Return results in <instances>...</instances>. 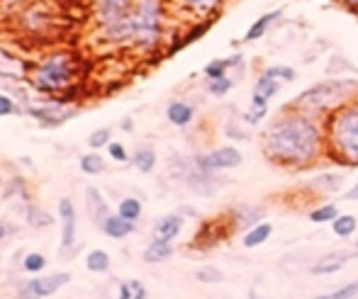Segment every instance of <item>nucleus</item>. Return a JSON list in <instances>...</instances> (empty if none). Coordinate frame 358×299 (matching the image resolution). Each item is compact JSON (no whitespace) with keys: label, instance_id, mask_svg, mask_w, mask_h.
Returning a JSON list of instances; mask_svg holds the SVG:
<instances>
[{"label":"nucleus","instance_id":"39448f33","mask_svg":"<svg viewBox=\"0 0 358 299\" xmlns=\"http://www.w3.org/2000/svg\"><path fill=\"white\" fill-rule=\"evenodd\" d=\"M164 3L161 0H134L127 15L129 22V44L144 52H151L161 44L164 37Z\"/></svg>","mask_w":358,"mask_h":299},{"label":"nucleus","instance_id":"79ce46f5","mask_svg":"<svg viewBox=\"0 0 358 299\" xmlns=\"http://www.w3.org/2000/svg\"><path fill=\"white\" fill-rule=\"evenodd\" d=\"M17 112H20L17 103H15L10 95L0 93V117H13V115H17Z\"/></svg>","mask_w":358,"mask_h":299},{"label":"nucleus","instance_id":"c85d7f7f","mask_svg":"<svg viewBox=\"0 0 358 299\" xmlns=\"http://www.w3.org/2000/svg\"><path fill=\"white\" fill-rule=\"evenodd\" d=\"M117 214L137 224V221L142 219V214H144L142 200H139V197H132V195H129V197H122V200H120V205H117Z\"/></svg>","mask_w":358,"mask_h":299},{"label":"nucleus","instance_id":"b1692460","mask_svg":"<svg viewBox=\"0 0 358 299\" xmlns=\"http://www.w3.org/2000/svg\"><path fill=\"white\" fill-rule=\"evenodd\" d=\"M24 221H27L29 229H49V226H54V214L49 210H44L42 205H34V202H29L27 210H24Z\"/></svg>","mask_w":358,"mask_h":299},{"label":"nucleus","instance_id":"473e14b6","mask_svg":"<svg viewBox=\"0 0 358 299\" xmlns=\"http://www.w3.org/2000/svg\"><path fill=\"white\" fill-rule=\"evenodd\" d=\"M341 182H344V175H339V173H322V175H317V178L312 180V185L320 187L322 192H339Z\"/></svg>","mask_w":358,"mask_h":299},{"label":"nucleus","instance_id":"a19ab883","mask_svg":"<svg viewBox=\"0 0 358 299\" xmlns=\"http://www.w3.org/2000/svg\"><path fill=\"white\" fill-rule=\"evenodd\" d=\"M266 117H268V108H256V105H251L249 112L241 115V119L249 122V124H259V122H264Z\"/></svg>","mask_w":358,"mask_h":299},{"label":"nucleus","instance_id":"c03bdc74","mask_svg":"<svg viewBox=\"0 0 358 299\" xmlns=\"http://www.w3.org/2000/svg\"><path fill=\"white\" fill-rule=\"evenodd\" d=\"M15 231H17V226L10 224V221H0V241L5 239V236H13Z\"/></svg>","mask_w":358,"mask_h":299},{"label":"nucleus","instance_id":"ddd939ff","mask_svg":"<svg viewBox=\"0 0 358 299\" xmlns=\"http://www.w3.org/2000/svg\"><path fill=\"white\" fill-rule=\"evenodd\" d=\"M227 219H229L234 231H239V229L246 231V229H251V226L266 221V210L264 207H254V205H236L227 212Z\"/></svg>","mask_w":358,"mask_h":299},{"label":"nucleus","instance_id":"bb28decb","mask_svg":"<svg viewBox=\"0 0 358 299\" xmlns=\"http://www.w3.org/2000/svg\"><path fill=\"white\" fill-rule=\"evenodd\" d=\"M117 299H149V290H146L142 280L129 277V280H122L117 285Z\"/></svg>","mask_w":358,"mask_h":299},{"label":"nucleus","instance_id":"a878e982","mask_svg":"<svg viewBox=\"0 0 358 299\" xmlns=\"http://www.w3.org/2000/svg\"><path fill=\"white\" fill-rule=\"evenodd\" d=\"M278 93H280V80H275L273 75L264 68L259 73V78H256V83H254V95H261V98H266L271 103V100H273Z\"/></svg>","mask_w":358,"mask_h":299},{"label":"nucleus","instance_id":"412c9836","mask_svg":"<svg viewBox=\"0 0 358 299\" xmlns=\"http://www.w3.org/2000/svg\"><path fill=\"white\" fill-rule=\"evenodd\" d=\"M129 163L134 166V168L139 170V173L149 175L156 170V163H159V156H156V149L151 144H139L137 149H134L132 159H129Z\"/></svg>","mask_w":358,"mask_h":299},{"label":"nucleus","instance_id":"f704fd0d","mask_svg":"<svg viewBox=\"0 0 358 299\" xmlns=\"http://www.w3.org/2000/svg\"><path fill=\"white\" fill-rule=\"evenodd\" d=\"M195 280L203 282V285H220V282L224 280V272L215 265H203L195 270Z\"/></svg>","mask_w":358,"mask_h":299},{"label":"nucleus","instance_id":"c9c22d12","mask_svg":"<svg viewBox=\"0 0 358 299\" xmlns=\"http://www.w3.org/2000/svg\"><path fill=\"white\" fill-rule=\"evenodd\" d=\"M180 3H183L188 10H193V13H200V15L213 13L215 15L217 8H222L227 0H180Z\"/></svg>","mask_w":358,"mask_h":299},{"label":"nucleus","instance_id":"49530a36","mask_svg":"<svg viewBox=\"0 0 358 299\" xmlns=\"http://www.w3.org/2000/svg\"><path fill=\"white\" fill-rule=\"evenodd\" d=\"M120 129H122L124 134H132V131H134V119L132 117H124L122 122H120Z\"/></svg>","mask_w":358,"mask_h":299},{"label":"nucleus","instance_id":"cd10ccee","mask_svg":"<svg viewBox=\"0 0 358 299\" xmlns=\"http://www.w3.org/2000/svg\"><path fill=\"white\" fill-rule=\"evenodd\" d=\"M49 265V261H47V256L44 253H39V251H29V253H24L22 256V263H20V270L24 272V275H42V270Z\"/></svg>","mask_w":358,"mask_h":299},{"label":"nucleus","instance_id":"0eeeda50","mask_svg":"<svg viewBox=\"0 0 358 299\" xmlns=\"http://www.w3.org/2000/svg\"><path fill=\"white\" fill-rule=\"evenodd\" d=\"M195 166H198L203 173H222V170H231L239 168L244 156H241L239 149L234 146H217V149L208 151V154H198L193 156Z\"/></svg>","mask_w":358,"mask_h":299},{"label":"nucleus","instance_id":"3c124183","mask_svg":"<svg viewBox=\"0 0 358 299\" xmlns=\"http://www.w3.org/2000/svg\"><path fill=\"white\" fill-rule=\"evenodd\" d=\"M356 246H358V243H356Z\"/></svg>","mask_w":358,"mask_h":299},{"label":"nucleus","instance_id":"9d476101","mask_svg":"<svg viewBox=\"0 0 358 299\" xmlns=\"http://www.w3.org/2000/svg\"><path fill=\"white\" fill-rule=\"evenodd\" d=\"M231 231H234V229H231L227 214L224 217H215V219L203 221V226H200L198 234H195V239H193V246L200 248V251H210L213 246L224 241Z\"/></svg>","mask_w":358,"mask_h":299},{"label":"nucleus","instance_id":"e433bc0d","mask_svg":"<svg viewBox=\"0 0 358 299\" xmlns=\"http://www.w3.org/2000/svg\"><path fill=\"white\" fill-rule=\"evenodd\" d=\"M315 299H358V280L336 287V290H331V292H324V295H320Z\"/></svg>","mask_w":358,"mask_h":299},{"label":"nucleus","instance_id":"4be33fe9","mask_svg":"<svg viewBox=\"0 0 358 299\" xmlns=\"http://www.w3.org/2000/svg\"><path fill=\"white\" fill-rule=\"evenodd\" d=\"M173 256H176V246H173V243L151 239V243L144 248V253H142V261L149 263V265H159V263L171 261Z\"/></svg>","mask_w":358,"mask_h":299},{"label":"nucleus","instance_id":"72a5a7b5","mask_svg":"<svg viewBox=\"0 0 358 299\" xmlns=\"http://www.w3.org/2000/svg\"><path fill=\"white\" fill-rule=\"evenodd\" d=\"M110 141H113V129H108V126H100V129H95V131H90V134H88V146H90V151L108 149Z\"/></svg>","mask_w":358,"mask_h":299},{"label":"nucleus","instance_id":"423d86ee","mask_svg":"<svg viewBox=\"0 0 358 299\" xmlns=\"http://www.w3.org/2000/svg\"><path fill=\"white\" fill-rule=\"evenodd\" d=\"M71 282V272L69 270H57L52 275H32L29 280H24L17 287L15 299H47L54 297L57 292H62L64 287Z\"/></svg>","mask_w":358,"mask_h":299},{"label":"nucleus","instance_id":"8fccbe9b","mask_svg":"<svg viewBox=\"0 0 358 299\" xmlns=\"http://www.w3.org/2000/svg\"><path fill=\"white\" fill-rule=\"evenodd\" d=\"M0 187H3V170H0Z\"/></svg>","mask_w":358,"mask_h":299},{"label":"nucleus","instance_id":"37998d69","mask_svg":"<svg viewBox=\"0 0 358 299\" xmlns=\"http://www.w3.org/2000/svg\"><path fill=\"white\" fill-rule=\"evenodd\" d=\"M227 136H231V139H249V134L244 129H236L234 124H227Z\"/></svg>","mask_w":358,"mask_h":299},{"label":"nucleus","instance_id":"2eb2a0df","mask_svg":"<svg viewBox=\"0 0 358 299\" xmlns=\"http://www.w3.org/2000/svg\"><path fill=\"white\" fill-rule=\"evenodd\" d=\"M215 22H217V15H210V17H203L200 22H195L193 27L188 29V32L180 34V37H176V39H173V44H171V47L166 49V57H173V54H178V52H180V49L190 47L193 42L203 39L205 34H208L210 29L215 27Z\"/></svg>","mask_w":358,"mask_h":299},{"label":"nucleus","instance_id":"a18cd8bd","mask_svg":"<svg viewBox=\"0 0 358 299\" xmlns=\"http://www.w3.org/2000/svg\"><path fill=\"white\" fill-rule=\"evenodd\" d=\"M334 3H339L344 10H349V13L358 15V0H334Z\"/></svg>","mask_w":358,"mask_h":299},{"label":"nucleus","instance_id":"7c9ffc66","mask_svg":"<svg viewBox=\"0 0 358 299\" xmlns=\"http://www.w3.org/2000/svg\"><path fill=\"white\" fill-rule=\"evenodd\" d=\"M78 168L83 175H100L105 170V159L98 151H88L78 159Z\"/></svg>","mask_w":358,"mask_h":299},{"label":"nucleus","instance_id":"f8f14e48","mask_svg":"<svg viewBox=\"0 0 358 299\" xmlns=\"http://www.w3.org/2000/svg\"><path fill=\"white\" fill-rule=\"evenodd\" d=\"M356 258H358V246L354 251H331V253H324L322 258H317L307 270H310L312 275H334L346 263L356 261Z\"/></svg>","mask_w":358,"mask_h":299},{"label":"nucleus","instance_id":"09e8293b","mask_svg":"<svg viewBox=\"0 0 358 299\" xmlns=\"http://www.w3.org/2000/svg\"><path fill=\"white\" fill-rule=\"evenodd\" d=\"M178 214L180 217H195V210H193V207H188V205H183V207H178Z\"/></svg>","mask_w":358,"mask_h":299},{"label":"nucleus","instance_id":"aec40b11","mask_svg":"<svg viewBox=\"0 0 358 299\" xmlns=\"http://www.w3.org/2000/svg\"><path fill=\"white\" fill-rule=\"evenodd\" d=\"M241 66H244V57H241V54H231V57H224V59H213L203 68V73L208 80H215V78H224L231 68H241Z\"/></svg>","mask_w":358,"mask_h":299},{"label":"nucleus","instance_id":"f3484780","mask_svg":"<svg viewBox=\"0 0 358 299\" xmlns=\"http://www.w3.org/2000/svg\"><path fill=\"white\" fill-rule=\"evenodd\" d=\"M100 231H103L108 239L122 241V239H127V236H132L134 231H137V224H134V221H129V219H124V217H120L117 212H113V214L103 221Z\"/></svg>","mask_w":358,"mask_h":299},{"label":"nucleus","instance_id":"5701e85b","mask_svg":"<svg viewBox=\"0 0 358 299\" xmlns=\"http://www.w3.org/2000/svg\"><path fill=\"white\" fill-rule=\"evenodd\" d=\"M273 236V224L271 221H261V224L251 226L241 234V246L244 248H259L264 243H268V239Z\"/></svg>","mask_w":358,"mask_h":299},{"label":"nucleus","instance_id":"6e6552de","mask_svg":"<svg viewBox=\"0 0 358 299\" xmlns=\"http://www.w3.org/2000/svg\"><path fill=\"white\" fill-rule=\"evenodd\" d=\"M59 221H62V258L76 256V236H78V212L71 197H62L57 205Z\"/></svg>","mask_w":358,"mask_h":299},{"label":"nucleus","instance_id":"20e7f679","mask_svg":"<svg viewBox=\"0 0 358 299\" xmlns=\"http://www.w3.org/2000/svg\"><path fill=\"white\" fill-rule=\"evenodd\" d=\"M358 98V80L356 78H327L320 83L302 90L297 98H292L285 108L305 112L310 117H324L331 110L341 108L349 100Z\"/></svg>","mask_w":358,"mask_h":299},{"label":"nucleus","instance_id":"393cba45","mask_svg":"<svg viewBox=\"0 0 358 299\" xmlns=\"http://www.w3.org/2000/svg\"><path fill=\"white\" fill-rule=\"evenodd\" d=\"M110 268H113V258H110V253L105 248H90L85 253V270L88 272L105 275V272H110Z\"/></svg>","mask_w":358,"mask_h":299},{"label":"nucleus","instance_id":"58836bf2","mask_svg":"<svg viewBox=\"0 0 358 299\" xmlns=\"http://www.w3.org/2000/svg\"><path fill=\"white\" fill-rule=\"evenodd\" d=\"M108 156L115 161V163H129V159H132V154H129L127 146H124L122 141H110Z\"/></svg>","mask_w":358,"mask_h":299},{"label":"nucleus","instance_id":"f03ea898","mask_svg":"<svg viewBox=\"0 0 358 299\" xmlns=\"http://www.w3.org/2000/svg\"><path fill=\"white\" fill-rule=\"evenodd\" d=\"M324 154L341 168H358V98L324 115Z\"/></svg>","mask_w":358,"mask_h":299},{"label":"nucleus","instance_id":"4c0bfd02","mask_svg":"<svg viewBox=\"0 0 358 299\" xmlns=\"http://www.w3.org/2000/svg\"><path fill=\"white\" fill-rule=\"evenodd\" d=\"M234 88V78L224 75V78H215V80H208V93L213 98H224L229 90Z\"/></svg>","mask_w":358,"mask_h":299},{"label":"nucleus","instance_id":"dca6fc26","mask_svg":"<svg viewBox=\"0 0 358 299\" xmlns=\"http://www.w3.org/2000/svg\"><path fill=\"white\" fill-rule=\"evenodd\" d=\"M83 200H85V212H88L90 221H93V224L100 229V226H103V221L108 219L110 214H113L108 200H105L103 192H100L98 187H85Z\"/></svg>","mask_w":358,"mask_h":299},{"label":"nucleus","instance_id":"7ed1b4c3","mask_svg":"<svg viewBox=\"0 0 358 299\" xmlns=\"http://www.w3.org/2000/svg\"><path fill=\"white\" fill-rule=\"evenodd\" d=\"M24 75H27V85L37 95L62 100L64 93H73L78 88L80 68L71 52H49L34 61V66H29Z\"/></svg>","mask_w":358,"mask_h":299},{"label":"nucleus","instance_id":"a211bd4d","mask_svg":"<svg viewBox=\"0 0 358 299\" xmlns=\"http://www.w3.org/2000/svg\"><path fill=\"white\" fill-rule=\"evenodd\" d=\"M195 105L185 103V100H173V103H169V108H166V119L171 122L173 126H178V129H185V126H190L195 122Z\"/></svg>","mask_w":358,"mask_h":299},{"label":"nucleus","instance_id":"6ab92c4d","mask_svg":"<svg viewBox=\"0 0 358 299\" xmlns=\"http://www.w3.org/2000/svg\"><path fill=\"white\" fill-rule=\"evenodd\" d=\"M280 15H283V10H271V13H264L259 15V20H254V24L249 27V32L244 34V39H241V44H251L256 42V39L266 37V32H268L271 27H273L275 22L280 20Z\"/></svg>","mask_w":358,"mask_h":299},{"label":"nucleus","instance_id":"2f4dec72","mask_svg":"<svg viewBox=\"0 0 358 299\" xmlns=\"http://www.w3.org/2000/svg\"><path fill=\"white\" fill-rule=\"evenodd\" d=\"M341 212H339V207L336 205H320V207H315V210L310 212V221H315V224H331V221L339 217Z\"/></svg>","mask_w":358,"mask_h":299},{"label":"nucleus","instance_id":"f257e3e1","mask_svg":"<svg viewBox=\"0 0 358 299\" xmlns=\"http://www.w3.org/2000/svg\"><path fill=\"white\" fill-rule=\"evenodd\" d=\"M266 161L285 170H307L324 156V129L320 119L285 108L261 134Z\"/></svg>","mask_w":358,"mask_h":299},{"label":"nucleus","instance_id":"ea45409f","mask_svg":"<svg viewBox=\"0 0 358 299\" xmlns=\"http://www.w3.org/2000/svg\"><path fill=\"white\" fill-rule=\"evenodd\" d=\"M266 71H268L275 80H280V83H292V80L297 78L295 68H290V66H268Z\"/></svg>","mask_w":358,"mask_h":299},{"label":"nucleus","instance_id":"9b49d317","mask_svg":"<svg viewBox=\"0 0 358 299\" xmlns=\"http://www.w3.org/2000/svg\"><path fill=\"white\" fill-rule=\"evenodd\" d=\"M134 0H93V15L98 27H110L129 15Z\"/></svg>","mask_w":358,"mask_h":299},{"label":"nucleus","instance_id":"1a4fd4ad","mask_svg":"<svg viewBox=\"0 0 358 299\" xmlns=\"http://www.w3.org/2000/svg\"><path fill=\"white\" fill-rule=\"evenodd\" d=\"M27 115L32 119H37L44 129H52V126H62L69 119L76 117V108L66 103H59V100H47L42 105H29Z\"/></svg>","mask_w":358,"mask_h":299},{"label":"nucleus","instance_id":"c756f323","mask_svg":"<svg viewBox=\"0 0 358 299\" xmlns=\"http://www.w3.org/2000/svg\"><path fill=\"white\" fill-rule=\"evenodd\" d=\"M331 231H334L336 239H351L358 231V219L354 214H339L331 221Z\"/></svg>","mask_w":358,"mask_h":299},{"label":"nucleus","instance_id":"de8ad7c7","mask_svg":"<svg viewBox=\"0 0 358 299\" xmlns=\"http://www.w3.org/2000/svg\"><path fill=\"white\" fill-rule=\"evenodd\" d=\"M344 200H349V202H358V180H356V185L351 187V190L344 195Z\"/></svg>","mask_w":358,"mask_h":299},{"label":"nucleus","instance_id":"4468645a","mask_svg":"<svg viewBox=\"0 0 358 299\" xmlns=\"http://www.w3.org/2000/svg\"><path fill=\"white\" fill-rule=\"evenodd\" d=\"M183 226H185V217H180L178 212H169V214H161L159 219L154 221V226H151V239L173 243L180 236Z\"/></svg>","mask_w":358,"mask_h":299}]
</instances>
